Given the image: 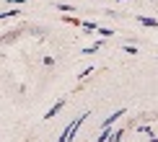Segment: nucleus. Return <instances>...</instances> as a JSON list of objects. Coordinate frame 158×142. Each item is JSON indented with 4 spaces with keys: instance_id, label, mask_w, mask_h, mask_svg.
Returning a JSON list of instances; mask_svg holds the SVG:
<instances>
[{
    "instance_id": "nucleus-10",
    "label": "nucleus",
    "mask_w": 158,
    "mask_h": 142,
    "mask_svg": "<svg viewBox=\"0 0 158 142\" xmlns=\"http://www.w3.org/2000/svg\"><path fill=\"white\" fill-rule=\"evenodd\" d=\"M124 52H127V54H137V47H132V44H124Z\"/></svg>"
},
{
    "instance_id": "nucleus-7",
    "label": "nucleus",
    "mask_w": 158,
    "mask_h": 142,
    "mask_svg": "<svg viewBox=\"0 0 158 142\" xmlns=\"http://www.w3.org/2000/svg\"><path fill=\"white\" fill-rule=\"evenodd\" d=\"M98 49H101V41H96L94 47H85V49H83V54H94V52H98Z\"/></svg>"
},
{
    "instance_id": "nucleus-12",
    "label": "nucleus",
    "mask_w": 158,
    "mask_h": 142,
    "mask_svg": "<svg viewBox=\"0 0 158 142\" xmlns=\"http://www.w3.org/2000/svg\"><path fill=\"white\" fill-rule=\"evenodd\" d=\"M91 73H94V67H85V70H83V73H81V75H78V77H81V80H83V77H88Z\"/></svg>"
},
{
    "instance_id": "nucleus-6",
    "label": "nucleus",
    "mask_w": 158,
    "mask_h": 142,
    "mask_svg": "<svg viewBox=\"0 0 158 142\" xmlns=\"http://www.w3.org/2000/svg\"><path fill=\"white\" fill-rule=\"evenodd\" d=\"M106 142H122V129H117V132H111Z\"/></svg>"
},
{
    "instance_id": "nucleus-3",
    "label": "nucleus",
    "mask_w": 158,
    "mask_h": 142,
    "mask_svg": "<svg viewBox=\"0 0 158 142\" xmlns=\"http://www.w3.org/2000/svg\"><path fill=\"white\" fill-rule=\"evenodd\" d=\"M65 103H68V101H65V98H60V101H57V103H55V106L49 108L47 114H44V119H55V116H57V114H60L62 108H65Z\"/></svg>"
},
{
    "instance_id": "nucleus-1",
    "label": "nucleus",
    "mask_w": 158,
    "mask_h": 142,
    "mask_svg": "<svg viewBox=\"0 0 158 142\" xmlns=\"http://www.w3.org/2000/svg\"><path fill=\"white\" fill-rule=\"evenodd\" d=\"M85 116H88V114H81V116H75V119L70 121L68 127H65V132H62V137L57 140V142H73V137H75V132H78V129H81V124H83V121H85Z\"/></svg>"
},
{
    "instance_id": "nucleus-5",
    "label": "nucleus",
    "mask_w": 158,
    "mask_h": 142,
    "mask_svg": "<svg viewBox=\"0 0 158 142\" xmlns=\"http://www.w3.org/2000/svg\"><path fill=\"white\" fill-rule=\"evenodd\" d=\"M96 31H98L104 39H111V36H114V31H111V29H104V26H96Z\"/></svg>"
},
{
    "instance_id": "nucleus-2",
    "label": "nucleus",
    "mask_w": 158,
    "mask_h": 142,
    "mask_svg": "<svg viewBox=\"0 0 158 142\" xmlns=\"http://www.w3.org/2000/svg\"><path fill=\"white\" fill-rule=\"evenodd\" d=\"M124 114H127V108H117V111H114V114H109V116H106V119H104V121H101V129H111V127H114V124H117V121H119V119H122V116H124Z\"/></svg>"
},
{
    "instance_id": "nucleus-9",
    "label": "nucleus",
    "mask_w": 158,
    "mask_h": 142,
    "mask_svg": "<svg viewBox=\"0 0 158 142\" xmlns=\"http://www.w3.org/2000/svg\"><path fill=\"white\" fill-rule=\"evenodd\" d=\"M18 13H21L18 8H10V10H5V13H0V18H8V16H18Z\"/></svg>"
},
{
    "instance_id": "nucleus-4",
    "label": "nucleus",
    "mask_w": 158,
    "mask_h": 142,
    "mask_svg": "<svg viewBox=\"0 0 158 142\" xmlns=\"http://www.w3.org/2000/svg\"><path fill=\"white\" fill-rule=\"evenodd\" d=\"M135 21L140 23V26H148V29H158V21H156V18H150V16H135Z\"/></svg>"
},
{
    "instance_id": "nucleus-11",
    "label": "nucleus",
    "mask_w": 158,
    "mask_h": 142,
    "mask_svg": "<svg viewBox=\"0 0 158 142\" xmlns=\"http://www.w3.org/2000/svg\"><path fill=\"white\" fill-rule=\"evenodd\" d=\"M57 8H60V10H73V13H75V8H73V5H68V3H57Z\"/></svg>"
},
{
    "instance_id": "nucleus-8",
    "label": "nucleus",
    "mask_w": 158,
    "mask_h": 142,
    "mask_svg": "<svg viewBox=\"0 0 158 142\" xmlns=\"http://www.w3.org/2000/svg\"><path fill=\"white\" fill-rule=\"evenodd\" d=\"M109 134H111V129H101V134L96 137V142H106V140H109Z\"/></svg>"
}]
</instances>
